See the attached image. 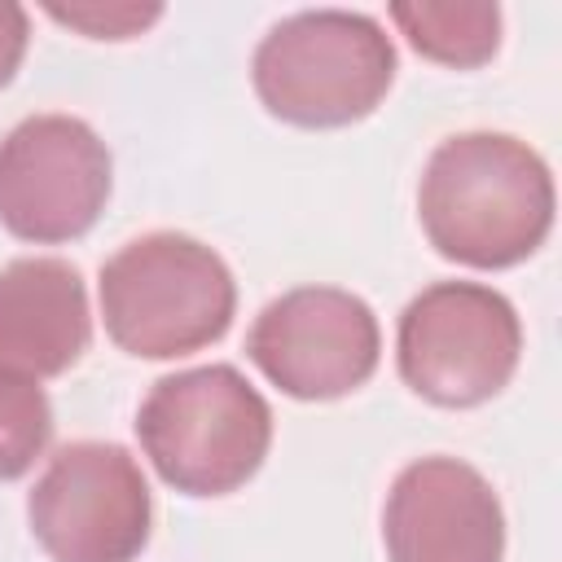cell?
<instances>
[{
    "mask_svg": "<svg viewBox=\"0 0 562 562\" xmlns=\"http://www.w3.org/2000/svg\"><path fill=\"white\" fill-rule=\"evenodd\" d=\"M136 435L167 487L228 496L259 474L272 448V408L233 364H202L154 382Z\"/></svg>",
    "mask_w": 562,
    "mask_h": 562,
    "instance_id": "3",
    "label": "cell"
},
{
    "mask_svg": "<svg viewBox=\"0 0 562 562\" xmlns=\"http://www.w3.org/2000/svg\"><path fill=\"white\" fill-rule=\"evenodd\" d=\"M92 342L88 290L75 263L26 255L0 268V369L22 378L66 373Z\"/></svg>",
    "mask_w": 562,
    "mask_h": 562,
    "instance_id": "10",
    "label": "cell"
},
{
    "mask_svg": "<svg viewBox=\"0 0 562 562\" xmlns=\"http://www.w3.org/2000/svg\"><path fill=\"white\" fill-rule=\"evenodd\" d=\"M250 79L272 119L347 127L382 105L395 79V44L369 13L303 9L259 40Z\"/></svg>",
    "mask_w": 562,
    "mask_h": 562,
    "instance_id": "4",
    "label": "cell"
},
{
    "mask_svg": "<svg viewBox=\"0 0 562 562\" xmlns=\"http://www.w3.org/2000/svg\"><path fill=\"white\" fill-rule=\"evenodd\" d=\"M522 356L514 303L479 281H435L400 316V378L439 408H474L501 395Z\"/></svg>",
    "mask_w": 562,
    "mask_h": 562,
    "instance_id": "5",
    "label": "cell"
},
{
    "mask_svg": "<svg viewBox=\"0 0 562 562\" xmlns=\"http://www.w3.org/2000/svg\"><path fill=\"white\" fill-rule=\"evenodd\" d=\"M237 312L228 263L189 233H145L101 268V316L136 360H176L220 342Z\"/></svg>",
    "mask_w": 562,
    "mask_h": 562,
    "instance_id": "2",
    "label": "cell"
},
{
    "mask_svg": "<svg viewBox=\"0 0 562 562\" xmlns=\"http://www.w3.org/2000/svg\"><path fill=\"white\" fill-rule=\"evenodd\" d=\"M53 439V404L35 378L0 369V479H22Z\"/></svg>",
    "mask_w": 562,
    "mask_h": 562,
    "instance_id": "12",
    "label": "cell"
},
{
    "mask_svg": "<svg viewBox=\"0 0 562 562\" xmlns=\"http://www.w3.org/2000/svg\"><path fill=\"white\" fill-rule=\"evenodd\" d=\"M246 356L294 400H342L373 378L382 334L360 294L338 285H299L255 316Z\"/></svg>",
    "mask_w": 562,
    "mask_h": 562,
    "instance_id": "8",
    "label": "cell"
},
{
    "mask_svg": "<svg viewBox=\"0 0 562 562\" xmlns=\"http://www.w3.org/2000/svg\"><path fill=\"white\" fill-rule=\"evenodd\" d=\"M391 22L430 61L474 70L501 48V9L487 0H395Z\"/></svg>",
    "mask_w": 562,
    "mask_h": 562,
    "instance_id": "11",
    "label": "cell"
},
{
    "mask_svg": "<svg viewBox=\"0 0 562 562\" xmlns=\"http://www.w3.org/2000/svg\"><path fill=\"white\" fill-rule=\"evenodd\" d=\"M382 540L391 562H501L505 514L474 465L422 457L386 492Z\"/></svg>",
    "mask_w": 562,
    "mask_h": 562,
    "instance_id": "9",
    "label": "cell"
},
{
    "mask_svg": "<svg viewBox=\"0 0 562 562\" xmlns=\"http://www.w3.org/2000/svg\"><path fill=\"white\" fill-rule=\"evenodd\" d=\"M44 9H48L53 22L75 26L88 40H132V35H140L145 26H154L162 18V4H101V0H88V4H44Z\"/></svg>",
    "mask_w": 562,
    "mask_h": 562,
    "instance_id": "13",
    "label": "cell"
},
{
    "mask_svg": "<svg viewBox=\"0 0 562 562\" xmlns=\"http://www.w3.org/2000/svg\"><path fill=\"white\" fill-rule=\"evenodd\" d=\"M105 140L75 114H31L0 140V224L18 241L83 237L110 202Z\"/></svg>",
    "mask_w": 562,
    "mask_h": 562,
    "instance_id": "7",
    "label": "cell"
},
{
    "mask_svg": "<svg viewBox=\"0 0 562 562\" xmlns=\"http://www.w3.org/2000/svg\"><path fill=\"white\" fill-rule=\"evenodd\" d=\"M26 40H31L26 9L0 0V88L18 75V66H22V57H26Z\"/></svg>",
    "mask_w": 562,
    "mask_h": 562,
    "instance_id": "14",
    "label": "cell"
},
{
    "mask_svg": "<svg viewBox=\"0 0 562 562\" xmlns=\"http://www.w3.org/2000/svg\"><path fill=\"white\" fill-rule=\"evenodd\" d=\"M417 215L430 246L465 268H514L553 228V176L544 158L505 132H461L435 145Z\"/></svg>",
    "mask_w": 562,
    "mask_h": 562,
    "instance_id": "1",
    "label": "cell"
},
{
    "mask_svg": "<svg viewBox=\"0 0 562 562\" xmlns=\"http://www.w3.org/2000/svg\"><path fill=\"white\" fill-rule=\"evenodd\" d=\"M31 536L53 562H136L154 501L136 457L119 443H66L26 496Z\"/></svg>",
    "mask_w": 562,
    "mask_h": 562,
    "instance_id": "6",
    "label": "cell"
}]
</instances>
